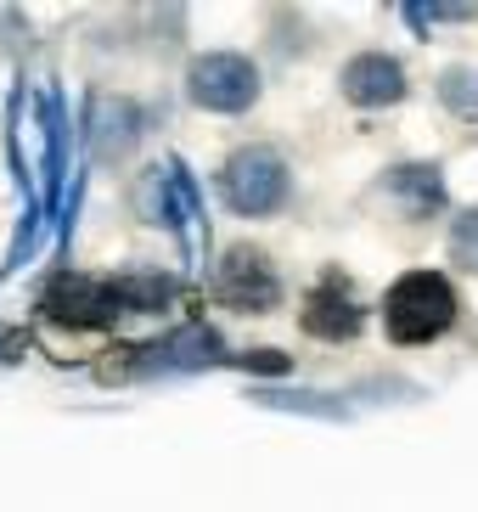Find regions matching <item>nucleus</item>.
<instances>
[{
    "label": "nucleus",
    "instance_id": "1",
    "mask_svg": "<svg viewBox=\"0 0 478 512\" xmlns=\"http://www.w3.org/2000/svg\"><path fill=\"white\" fill-rule=\"evenodd\" d=\"M456 321V287L434 271H411L389 287V338L394 344H428Z\"/></svg>",
    "mask_w": 478,
    "mask_h": 512
},
{
    "label": "nucleus",
    "instance_id": "8",
    "mask_svg": "<svg viewBox=\"0 0 478 512\" xmlns=\"http://www.w3.org/2000/svg\"><path fill=\"white\" fill-rule=\"evenodd\" d=\"M456 254H462L467 265H478V214H467L462 226H456Z\"/></svg>",
    "mask_w": 478,
    "mask_h": 512
},
{
    "label": "nucleus",
    "instance_id": "5",
    "mask_svg": "<svg viewBox=\"0 0 478 512\" xmlns=\"http://www.w3.org/2000/svg\"><path fill=\"white\" fill-rule=\"evenodd\" d=\"M220 293L237 310H270L276 304V271H270L265 254H254V248H231L220 259Z\"/></svg>",
    "mask_w": 478,
    "mask_h": 512
},
{
    "label": "nucleus",
    "instance_id": "7",
    "mask_svg": "<svg viewBox=\"0 0 478 512\" xmlns=\"http://www.w3.org/2000/svg\"><path fill=\"white\" fill-rule=\"evenodd\" d=\"M344 91L355 96V102H366V107H383V102H400L405 96V74L389 57H360V62H349Z\"/></svg>",
    "mask_w": 478,
    "mask_h": 512
},
{
    "label": "nucleus",
    "instance_id": "4",
    "mask_svg": "<svg viewBox=\"0 0 478 512\" xmlns=\"http://www.w3.org/2000/svg\"><path fill=\"white\" fill-rule=\"evenodd\" d=\"M254 68L242 57H203L192 68V96L203 107H214V113H237V107L254 102Z\"/></svg>",
    "mask_w": 478,
    "mask_h": 512
},
{
    "label": "nucleus",
    "instance_id": "3",
    "mask_svg": "<svg viewBox=\"0 0 478 512\" xmlns=\"http://www.w3.org/2000/svg\"><path fill=\"white\" fill-rule=\"evenodd\" d=\"M119 310H124L119 293L90 282V276H57L45 287V316L62 321V327H107Z\"/></svg>",
    "mask_w": 478,
    "mask_h": 512
},
{
    "label": "nucleus",
    "instance_id": "6",
    "mask_svg": "<svg viewBox=\"0 0 478 512\" xmlns=\"http://www.w3.org/2000/svg\"><path fill=\"white\" fill-rule=\"evenodd\" d=\"M304 327H310L315 338H355L360 332V304H355V293L344 287V276H327V282L310 293V304H304Z\"/></svg>",
    "mask_w": 478,
    "mask_h": 512
},
{
    "label": "nucleus",
    "instance_id": "2",
    "mask_svg": "<svg viewBox=\"0 0 478 512\" xmlns=\"http://www.w3.org/2000/svg\"><path fill=\"white\" fill-rule=\"evenodd\" d=\"M220 192H225V203H231L237 214H270L287 197V169H282L276 152L248 147V152H237V158L225 164Z\"/></svg>",
    "mask_w": 478,
    "mask_h": 512
}]
</instances>
